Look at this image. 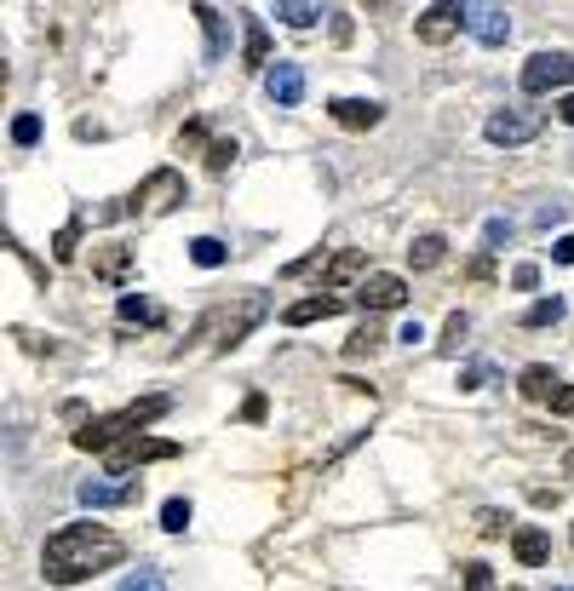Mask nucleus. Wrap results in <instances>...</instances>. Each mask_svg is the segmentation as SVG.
Segmentation results:
<instances>
[{
  "label": "nucleus",
  "instance_id": "1",
  "mask_svg": "<svg viewBox=\"0 0 574 591\" xmlns=\"http://www.w3.org/2000/svg\"><path fill=\"white\" fill-rule=\"evenodd\" d=\"M121 563H127V540L115 528L64 523L47 540V552H40V575H47V586H80V580L104 575V568H121Z\"/></svg>",
  "mask_w": 574,
  "mask_h": 591
},
{
  "label": "nucleus",
  "instance_id": "2",
  "mask_svg": "<svg viewBox=\"0 0 574 591\" xmlns=\"http://www.w3.org/2000/svg\"><path fill=\"white\" fill-rule=\"evenodd\" d=\"M167 407H173V397H138L127 407H115V414L80 419V431H70V442L80 454H110V448H121L127 437H144V425H155Z\"/></svg>",
  "mask_w": 574,
  "mask_h": 591
},
{
  "label": "nucleus",
  "instance_id": "3",
  "mask_svg": "<svg viewBox=\"0 0 574 591\" xmlns=\"http://www.w3.org/2000/svg\"><path fill=\"white\" fill-rule=\"evenodd\" d=\"M264 311H271L264 299H241L236 311H213V316L196 328V339H208V334H213L219 351H236V344H241V339H248V334L259 328V322H264Z\"/></svg>",
  "mask_w": 574,
  "mask_h": 591
},
{
  "label": "nucleus",
  "instance_id": "4",
  "mask_svg": "<svg viewBox=\"0 0 574 591\" xmlns=\"http://www.w3.org/2000/svg\"><path fill=\"white\" fill-rule=\"evenodd\" d=\"M178 201H184V173H178V167H155V173L127 196V213H133V218H155V213L178 208Z\"/></svg>",
  "mask_w": 574,
  "mask_h": 591
},
{
  "label": "nucleus",
  "instance_id": "5",
  "mask_svg": "<svg viewBox=\"0 0 574 591\" xmlns=\"http://www.w3.org/2000/svg\"><path fill=\"white\" fill-rule=\"evenodd\" d=\"M155 460H178V442L173 437H127L121 448H110V454H104L110 477H133L138 465H155Z\"/></svg>",
  "mask_w": 574,
  "mask_h": 591
},
{
  "label": "nucleus",
  "instance_id": "6",
  "mask_svg": "<svg viewBox=\"0 0 574 591\" xmlns=\"http://www.w3.org/2000/svg\"><path fill=\"white\" fill-rule=\"evenodd\" d=\"M523 92L540 98V92H558V87H574V52H535L523 64Z\"/></svg>",
  "mask_w": 574,
  "mask_h": 591
},
{
  "label": "nucleus",
  "instance_id": "7",
  "mask_svg": "<svg viewBox=\"0 0 574 591\" xmlns=\"http://www.w3.org/2000/svg\"><path fill=\"white\" fill-rule=\"evenodd\" d=\"M540 133H546L540 110H495L488 115V127H483V138L488 144H500V150H517V144H528V138H540Z\"/></svg>",
  "mask_w": 574,
  "mask_h": 591
},
{
  "label": "nucleus",
  "instance_id": "8",
  "mask_svg": "<svg viewBox=\"0 0 574 591\" xmlns=\"http://www.w3.org/2000/svg\"><path fill=\"white\" fill-rule=\"evenodd\" d=\"M465 29L483 40V47H506L511 40V12L488 7V0H465Z\"/></svg>",
  "mask_w": 574,
  "mask_h": 591
},
{
  "label": "nucleus",
  "instance_id": "9",
  "mask_svg": "<svg viewBox=\"0 0 574 591\" xmlns=\"http://www.w3.org/2000/svg\"><path fill=\"white\" fill-rule=\"evenodd\" d=\"M357 304H362L367 316H374V311H397V304H408V281L391 276V271H374V276L357 288Z\"/></svg>",
  "mask_w": 574,
  "mask_h": 591
},
{
  "label": "nucleus",
  "instance_id": "10",
  "mask_svg": "<svg viewBox=\"0 0 574 591\" xmlns=\"http://www.w3.org/2000/svg\"><path fill=\"white\" fill-rule=\"evenodd\" d=\"M327 115H334V127H345V133H374L385 121V104L379 98H334Z\"/></svg>",
  "mask_w": 574,
  "mask_h": 591
},
{
  "label": "nucleus",
  "instance_id": "11",
  "mask_svg": "<svg viewBox=\"0 0 574 591\" xmlns=\"http://www.w3.org/2000/svg\"><path fill=\"white\" fill-rule=\"evenodd\" d=\"M133 500H138L133 477H92V482H80V505H87V512H110V505H133Z\"/></svg>",
  "mask_w": 574,
  "mask_h": 591
},
{
  "label": "nucleus",
  "instance_id": "12",
  "mask_svg": "<svg viewBox=\"0 0 574 591\" xmlns=\"http://www.w3.org/2000/svg\"><path fill=\"white\" fill-rule=\"evenodd\" d=\"M414 29H420L425 47H448V40L465 29V7H448V0H442V7H425Z\"/></svg>",
  "mask_w": 574,
  "mask_h": 591
},
{
  "label": "nucleus",
  "instance_id": "13",
  "mask_svg": "<svg viewBox=\"0 0 574 591\" xmlns=\"http://www.w3.org/2000/svg\"><path fill=\"white\" fill-rule=\"evenodd\" d=\"M357 276L367 281V253H362V248H339L334 259L322 264V288H327V293H334V288H351ZM322 288H316V293H322Z\"/></svg>",
  "mask_w": 574,
  "mask_h": 591
},
{
  "label": "nucleus",
  "instance_id": "14",
  "mask_svg": "<svg viewBox=\"0 0 574 591\" xmlns=\"http://www.w3.org/2000/svg\"><path fill=\"white\" fill-rule=\"evenodd\" d=\"M264 92H271L282 110L304 104V70H299V64H287V58H282V64H271V70H264Z\"/></svg>",
  "mask_w": 574,
  "mask_h": 591
},
{
  "label": "nucleus",
  "instance_id": "15",
  "mask_svg": "<svg viewBox=\"0 0 574 591\" xmlns=\"http://www.w3.org/2000/svg\"><path fill=\"white\" fill-rule=\"evenodd\" d=\"M345 311V299L339 293H311V299H294L282 311V322L287 328H311V322H327V316H339Z\"/></svg>",
  "mask_w": 574,
  "mask_h": 591
},
{
  "label": "nucleus",
  "instance_id": "16",
  "mask_svg": "<svg viewBox=\"0 0 574 591\" xmlns=\"http://www.w3.org/2000/svg\"><path fill=\"white\" fill-rule=\"evenodd\" d=\"M511 557H517L523 568H540L551 557V535L540 523H517V528H511Z\"/></svg>",
  "mask_w": 574,
  "mask_h": 591
},
{
  "label": "nucleus",
  "instance_id": "17",
  "mask_svg": "<svg viewBox=\"0 0 574 591\" xmlns=\"http://www.w3.org/2000/svg\"><path fill=\"white\" fill-rule=\"evenodd\" d=\"M115 316L127 322V328H133V322H138V328H161V322H167V311H161L155 299H144V293H121Z\"/></svg>",
  "mask_w": 574,
  "mask_h": 591
},
{
  "label": "nucleus",
  "instance_id": "18",
  "mask_svg": "<svg viewBox=\"0 0 574 591\" xmlns=\"http://www.w3.org/2000/svg\"><path fill=\"white\" fill-rule=\"evenodd\" d=\"M558 368H546V362H528V368L517 374V391L528 397V402H551V391H558Z\"/></svg>",
  "mask_w": 574,
  "mask_h": 591
},
{
  "label": "nucleus",
  "instance_id": "19",
  "mask_svg": "<svg viewBox=\"0 0 574 591\" xmlns=\"http://www.w3.org/2000/svg\"><path fill=\"white\" fill-rule=\"evenodd\" d=\"M442 253H448V236H437V230H425V236L408 241V264H414V271H430V264H442Z\"/></svg>",
  "mask_w": 574,
  "mask_h": 591
},
{
  "label": "nucleus",
  "instance_id": "20",
  "mask_svg": "<svg viewBox=\"0 0 574 591\" xmlns=\"http://www.w3.org/2000/svg\"><path fill=\"white\" fill-rule=\"evenodd\" d=\"M92 271L104 276V281H127V271H133V248H121V241H110V248L92 259Z\"/></svg>",
  "mask_w": 574,
  "mask_h": 591
},
{
  "label": "nucleus",
  "instance_id": "21",
  "mask_svg": "<svg viewBox=\"0 0 574 591\" xmlns=\"http://www.w3.org/2000/svg\"><path fill=\"white\" fill-rule=\"evenodd\" d=\"M276 17L287 29H311L316 17H322V7H311V0H276Z\"/></svg>",
  "mask_w": 574,
  "mask_h": 591
},
{
  "label": "nucleus",
  "instance_id": "22",
  "mask_svg": "<svg viewBox=\"0 0 574 591\" xmlns=\"http://www.w3.org/2000/svg\"><path fill=\"white\" fill-rule=\"evenodd\" d=\"M241 58H248V64H271V35H264V17H248V40H241Z\"/></svg>",
  "mask_w": 574,
  "mask_h": 591
},
{
  "label": "nucleus",
  "instance_id": "23",
  "mask_svg": "<svg viewBox=\"0 0 574 591\" xmlns=\"http://www.w3.org/2000/svg\"><path fill=\"white\" fill-rule=\"evenodd\" d=\"M190 259L201 264V271H219V264L230 259V248H224L219 236H196V241H190Z\"/></svg>",
  "mask_w": 574,
  "mask_h": 591
},
{
  "label": "nucleus",
  "instance_id": "24",
  "mask_svg": "<svg viewBox=\"0 0 574 591\" xmlns=\"http://www.w3.org/2000/svg\"><path fill=\"white\" fill-rule=\"evenodd\" d=\"M196 17H201V29H208V58L219 64L224 58V12L219 7H196Z\"/></svg>",
  "mask_w": 574,
  "mask_h": 591
},
{
  "label": "nucleus",
  "instance_id": "25",
  "mask_svg": "<svg viewBox=\"0 0 574 591\" xmlns=\"http://www.w3.org/2000/svg\"><path fill=\"white\" fill-rule=\"evenodd\" d=\"M563 322V299H535L523 311V328H558Z\"/></svg>",
  "mask_w": 574,
  "mask_h": 591
},
{
  "label": "nucleus",
  "instance_id": "26",
  "mask_svg": "<svg viewBox=\"0 0 574 591\" xmlns=\"http://www.w3.org/2000/svg\"><path fill=\"white\" fill-rule=\"evenodd\" d=\"M379 339H385V334H379V322L367 316L362 328H357L351 339H345V356H374V351H379Z\"/></svg>",
  "mask_w": 574,
  "mask_h": 591
},
{
  "label": "nucleus",
  "instance_id": "27",
  "mask_svg": "<svg viewBox=\"0 0 574 591\" xmlns=\"http://www.w3.org/2000/svg\"><path fill=\"white\" fill-rule=\"evenodd\" d=\"M75 253H80V218H70L64 230L52 236V259H58V264H70Z\"/></svg>",
  "mask_w": 574,
  "mask_h": 591
},
{
  "label": "nucleus",
  "instance_id": "28",
  "mask_svg": "<svg viewBox=\"0 0 574 591\" xmlns=\"http://www.w3.org/2000/svg\"><path fill=\"white\" fill-rule=\"evenodd\" d=\"M161 528H167V535H184V528H190V500H167L161 505Z\"/></svg>",
  "mask_w": 574,
  "mask_h": 591
},
{
  "label": "nucleus",
  "instance_id": "29",
  "mask_svg": "<svg viewBox=\"0 0 574 591\" xmlns=\"http://www.w3.org/2000/svg\"><path fill=\"white\" fill-rule=\"evenodd\" d=\"M12 144H17V150H29V144H40V115H29V110H24V115L12 121Z\"/></svg>",
  "mask_w": 574,
  "mask_h": 591
},
{
  "label": "nucleus",
  "instance_id": "30",
  "mask_svg": "<svg viewBox=\"0 0 574 591\" xmlns=\"http://www.w3.org/2000/svg\"><path fill=\"white\" fill-rule=\"evenodd\" d=\"M196 150H213V144H208V127H201V121L178 127V155H196Z\"/></svg>",
  "mask_w": 574,
  "mask_h": 591
},
{
  "label": "nucleus",
  "instance_id": "31",
  "mask_svg": "<svg viewBox=\"0 0 574 591\" xmlns=\"http://www.w3.org/2000/svg\"><path fill=\"white\" fill-rule=\"evenodd\" d=\"M121 591H167V580H161V568H138V575L121 580Z\"/></svg>",
  "mask_w": 574,
  "mask_h": 591
},
{
  "label": "nucleus",
  "instance_id": "32",
  "mask_svg": "<svg viewBox=\"0 0 574 591\" xmlns=\"http://www.w3.org/2000/svg\"><path fill=\"white\" fill-rule=\"evenodd\" d=\"M236 155H241V150H236V138H213V150H208V167H213V173H224V167H230Z\"/></svg>",
  "mask_w": 574,
  "mask_h": 591
},
{
  "label": "nucleus",
  "instance_id": "33",
  "mask_svg": "<svg viewBox=\"0 0 574 591\" xmlns=\"http://www.w3.org/2000/svg\"><path fill=\"white\" fill-rule=\"evenodd\" d=\"M471 334V316L465 311H454V316H448V328H442V351H460V339Z\"/></svg>",
  "mask_w": 574,
  "mask_h": 591
},
{
  "label": "nucleus",
  "instance_id": "34",
  "mask_svg": "<svg viewBox=\"0 0 574 591\" xmlns=\"http://www.w3.org/2000/svg\"><path fill=\"white\" fill-rule=\"evenodd\" d=\"M465 591H495V575H488V563H465Z\"/></svg>",
  "mask_w": 574,
  "mask_h": 591
},
{
  "label": "nucleus",
  "instance_id": "35",
  "mask_svg": "<svg viewBox=\"0 0 574 591\" xmlns=\"http://www.w3.org/2000/svg\"><path fill=\"white\" fill-rule=\"evenodd\" d=\"M511 288H517V293H535V288H540V271H535V264H517V271H511Z\"/></svg>",
  "mask_w": 574,
  "mask_h": 591
},
{
  "label": "nucleus",
  "instance_id": "36",
  "mask_svg": "<svg viewBox=\"0 0 574 591\" xmlns=\"http://www.w3.org/2000/svg\"><path fill=\"white\" fill-rule=\"evenodd\" d=\"M322 264H327V253H304V259H294V264H287L282 276H311V271H322Z\"/></svg>",
  "mask_w": 574,
  "mask_h": 591
},
{
  "label": "nucleus",
  "instance_id": "37",
  "mask_svg": "<svg viewBox=\"0 0 574 591\" xmlns=\"http://www.w3.org/2000/svg\"><path fill=\"white\" fill-rule=\"evenodd\" d=\"M546 407H551V414H563V419H569V414H574V385H558Z\"/></svg>",
  "mask_w": 574,
  "mask_h": 591
},
{
  "label": "nucleus",
  "instance_id": "38",
  "mask_svg": "<svg viewBox=\"0 0 574 591\" xmlns=\"http://www.w3.org/2000/svg\"><path fill=\"white\" fill-rule=\"evenodd\" d=\"M506 236H511V224H506V218H488V230H483V241H488V248H500Z\"/></svg>",
  "mask_w": 574,
  "mask_h": 591
},
{
  "label": "nucleus",
  "instance_id": "39",
  "mask_svg": "<svg viewBox=\"0 0 574 591\" xmlns=\"http://www.w3.org/2000/svg\"><path fill=\"white\" fill-rule=\"evenodd\" d=\"M241 419H248V425H259V419H264V397H259V391H253L248 402H241Z\"/></svg>",
  "mask_w": 574,
  "mask_h": 591
},
{
  "label": "nucleus",
  "instance_id": "40",
  "mask_svg": "<svg viewBox=\"0 0 574 591\" xmlns=\"http://www.w3.org/2000/svg\"><path fill=\"white\" fill-rule=\"evenodd\" d=\"M551 259H558V264H574V236H558V241H551Z\"/></svg>",
  "mask_w": 574,
  "mask_h": 591
},
{
  "label": "nucleus",
  "instance_id": "41",
  "mask_svg": "<svg viewBox=\"0 0 574 591\" xmlns=\"http://www.w3.org/2000/svg\"><path fill=\"white\" fill-rule=\"evenodd\" d=\"M488 276H495V259H488V253L471 259V281H488Z\"/></svg>",
  "mask_w": 574,
  "mask_h": 591
},
{
  "label": "nucleus",
  "instance_id": "42",
  "mask_svg": "<svg viewBox=\"0 0 574 591\" xmlns=\"http://www.w3.org/2000/svg\"><path fill=\"white\" fill-rule=\"evenodd\" d=\"M500 523H506L500 512H483V517H477V528H483V535H488V540H495V535H500Z\"/></svg>",
  "mask_w": 574,
  "mask_h": 591
},
{
  "label": "nucleus",
  "instance_id": "43",
  "mask_svg": "<svg viewBox=\"0 0 574 591\" xmlns=\"http://www.w3.org/2000/svg\"><path fill=\"white\" fill-rule=\"evenodd\" d=\"M558 121H563V127H574V92H569V98H558Z\"/></svg>",
  "mask_w": 574,
  "mask_h": 591
},
{
  "label": "nucleus",
  "instance_id": "44",
  "mask_svg": "<svg viewBox=\"0 0 574 591\" xmlns=\"http://www.w3.org/2000/svg\"><path fill=\"white\" fill-rule=\"evenodd\" d=\"M563 477H574V448H569V454H563Z\"/></svg>",
  "mask_w": 574,
  "mask_h": 591
},
{
  "label": "nucleus",
  "instance_id": "45",
  "mask_svg": "<svg viewBox=\"0 0 574 591\" xmlns=\"http://www.w3.org/2000/svg\"><path fill=\"white\" fill-rule=\"evenodd\" d=\"M569 540H574V528H569Z\"/></svg>",
  "mask_w": 574,
  "mask_h": 591
}]
</instances>
